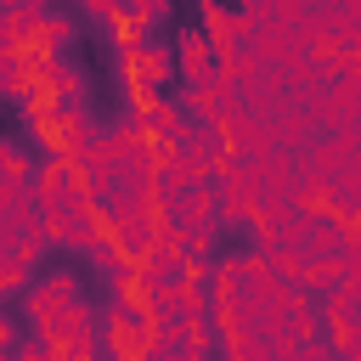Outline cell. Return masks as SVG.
Returning a JSON list of instances; mask_svg holds the SVG:
<instances>
[{
    "label": "cell",
    "mask_w": 361,
    "mask_h": 361,
    "mask_svg": "<svg viewBox=\"0 0 361 361\" xmlns=\"http://www.w3.org/2000/svg\"><path fill=\"white\" fill-rule=\"evenodd\" d=\"M118 68H124V85H130V96L141 107V102H152V96H164L175 85V45H164V39H124L118 45Z\"/></svg>",
    "instance_id": "6da1fadb"
},
{
    "label": "cell",
    "mask_w": 361,
    "mask_h": 361,
    "mask_svg": "<svg viewBox=\"0 0 361 361\" xmlns=\"http://www.w3.org/2000/svg\"><path fill=\"white\" fill-rule=\"evenodd\" d=\"M203 34H209V45H214V56L220 62H231V51L248 39V28H243V11H226V6H203Z\"/></svg>",
    "instance_id": "52a82bcc"
},
{
    "label": "cell",
    "mask_w": 361,
    "mask_h": 361,
    "mask_svg": "<svg viewBox=\"0 0 361 361\" xmlns=\"http://www.w3.org/2000/svg\"><path fill=\"white\" fill-rule=\"evenodd\" d=\"M214 197H220V226H254L259 203H254V180H248V169L237 158L214 175Z\"/></svg>",
    "instance_id": "3957f363"
},
{
    "label": "cell",
    "mask_w": 361,
    "mask_h": 361,
    "mask_svg": "<svg viewBox=\"0 0 361 361\" xmlns=\"http://www.w3.org/2000/svg\"><path fill=\"white\" fill-rule=\"evenodd\" d=\"M45 17H51V6H39V0H17V6H0V51H28V56H34Z\"/></svg>",
    "instance_id": "277c9868"
},
{
    "label": "cell",
    "mask_w": 361,
    "mask_h": 361,
    "mask_svg": "<svg viewBox=\"0 0 361 361\" xmlns=\"http://www.w3.org/2000/svg\"><path fill=\"white\" fill-rule=\"evenodd\" d=\"M73 305H85L79 271H45V276H34L28 293H23V310H28V322H34V338H45V333L62 322V310H73Z\"/></svg>",
    "instance_id": "7a4b0ae2"
},
{
    "label": "cell",
    "mask_w": 361,
    "mask_h": 361,
    "mask_svg": "<svg viewBox=\"0 0 361 361\" xmlns=\"http://www.w3.org/2000/svg\"><path fill=\"white\" fill-rule=\"evenodd\" d=\"M39 56H28V51H0V96L6 102H28L34 90H39Z\"/></svg>",
    "instance_id": "8992f818"
},
{
    "label": "cell",
    "mask_w": 361,
    "mask_h": 361,
    "mask_svg": "<svg viewBox=\"0 0 361 361\" xmlns=\"http://www.w3.org/2000/svg\"><path fill=\"white\" fill-rule=\"evenodd\" d=\"M11 344H17V327H11V316H0V355H11Z\"/></svg>",
    "instance_id": "9c48e42d"
},
{
    "label": "cell",
    "mask_w": 361,
    "mask_h": 361,
    "mask_svg": "<svg viewBox=\"0 0 361 361\" xmlns=\"http://www.w3.org/2000/svg\"><path fill=\"white\" fill-rule=\"evenodd\" d=\"M186 361H214V355H186Z\"/></svg>",
    "instance_id": "30bf717a"
},
{
    "label": "cell",
    "mask_w": 361,
    "mask_h": 361,
    "mask_svg": "<svg viewBox=\"0 0 361 361\" xmlns=\"http://www.w3.org/2000/svg\"><path fill=\"white\" fill-rule=\"evenodd\" d=\"M214 68H220V56H214L209 34H203V28H180V39H175V73H180L186 85H203Z\"/></svg>",
    "instance_id": "5b68a950"
},
{
    "label": "cell",
    "mask_w": 361,
    "mask_h": 361,
    "mask_svg": "<svg viewBox=\"0 0 361 361\" xmlns=\"http://www.w3.org/2000/svg\"><path fill=\"white\" fill-rule=\"evenodd\" d=\"M299 254H305V259H344V220H333V214L305 220V243H299Z\"/></svg>",
    "instance_id": "ba28073f"
}]
</instances>
